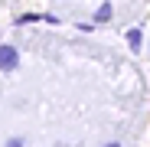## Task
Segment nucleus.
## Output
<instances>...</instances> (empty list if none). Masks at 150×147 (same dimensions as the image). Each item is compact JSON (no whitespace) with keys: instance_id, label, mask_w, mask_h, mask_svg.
I'll use <instances>...</instances> for the list:
<instances>
[{"instance_id":"obj_1","label":"nucleus","mask_w":150,"mask_h":147,"mask_svg":"<svg viewBox=\"0 0 150 147\" xmlns=\"http://www.w3.org/2000/svg\"><path fill=\"white\" fill-rule=\"evenodd\" d=\"M16 65H20L16 46H0V69H4V72H13Z\"/></svg>"},{"instance_id":"obj_2","label":"nucleus","mask_w":150,"mask_h":147,"mask_svg":"<svg viewBox=\"0 0 150 147\" xmlns=\"http://www.w3.org/2000/svg\"><path fill=\"white\" fill-rule=\"evenodd\" d=\"M111 16H114V10H111L108 4H105V7H98V10H95V20H98V23H108Z\"/></svg>"},{"instance_id":"obj_3","label":"nucleus","mask_w":150,"mask_h":147,"mask_svg":"<svg viewBox=\"0 0 150 147\" xmlns=\"http://www.w3.org/2000/svg\"><path fill=\"white\" fill-rule=\"evenodd\" d=\"M127 43H131V49H140V30H131L127 33Z\"/></svg>"},{"instance_id":"obj_4","label":"nucleus","mask_w":150,"mask_h":147,"mask_svg":"<svg viewBox=\"0 0 150 147\" xmlns=\"http://www.w3.org/2000/svg\"><path fill=\"white\" fill-rule=\"evenodd\" d=\"M7 147H23V141H16V137H13V141H10Z\"/></svg>"},{"instance_id":"obj_5","label":"nucleus","mask_w":150,"mask_h":147,"mask_svg":"<svg viewBox=\"0 0 150 147\" xmlns=\"http://www.w3.org/2000/svg\"><path fill=\"white\" fill-rule=\"evenodd\" d=\"M108 147H117V144H108Z\"/></svg>"}]
</instances>
